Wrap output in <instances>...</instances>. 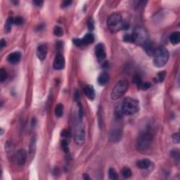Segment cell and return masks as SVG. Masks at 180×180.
Instances as JSON below:
<instances>
[{
  "label": "cell",
  "mask_w": 180,
  "mask_h": 180,
  "mask_svg": "<svg viewBox=\"0 0 180 180\" xmlns=\"http://www.w3.org/2000/svg\"><path fill=\"white\" fill-rule=\"evenodd\" d=\"M153 135L148 131H143L140 134L137 141V148L139 151H146L151 147Z\"/></svg>",
  "instance_id": "obj_1"
},
{
  "label": "cell",
  "mask_w": 180,
  "mask_h": 180,
  "mask_svg": "<svg viewBox=\"0 0 180 180\" xmlns=\"http://www.w3.org/2000/svg\"><path fill=\"white\" fill-rule=\"evenodd\" d=\"M154 65L158 68H161L166 65L169 59V52L164 47H159L156 49L154 55Z\"/></svg>",
  "instance_id": "obj_2"
},
{
  "label": "cell",
  "mask_w": 180,
  "mask_h": 180,
  "mask_svg": "<svg viewBox=\"0 0 180 180\" xmlns=\"http://www.w3.org/2000/svg\"><path fill=\"white\" fill-rule=\"evenodd\" d=\"M107 25L109 30L112 33H116L118 31L126 28L125 23H123L122 16L120 14L114 13L108 17Z\"/></svg>",
  "instance_id": "obj_3"
},
{
  "label": "cell",
  "mask_w": 180,
  "mask_h": 180,
  "mask_svg": "<svg viewBox=\"0 0 180 180\" xmlns=\"http://www.w3.org/2000/svg\"><path fill=\"white\" fill-rule=\"evenodd\" d=\"M139 103L135 99L132 98L127 97L124 99L122 106H121V110L123 114L126 116H132V115L137 113L139 111Z\"/></svg>",
  "instance_id": "obj_4"
},
{
  "label": "cell",
  "mask_w": 180,
  "mask_h": 180,
  "mask_svg": "<svg viewBox=\"0 0 180 180\" xmlns=\"http://www.w3.org/2000/svg\"><path fill=\"white\" fill-rule=\"evenodd\" d=\"M128 82L125 79H122L116 84L110 92V98L112 100H118L123 97L128 89Z\"/></svg>",
  "instance_id": "obj_5"
},
{
  "label": "cell",
  "mask_w": 180,
  "mask_h": 180,
  "mask_svg": "<svg viewBox=\"0 0 180 180\" xmlns=\"http://www.w3.org/2000/svg\"><path fill=\"white\" fill-rule=\"evenodd\" d=\"M132 42L139 46H143L148 40L147 32L141 27H137L132 33Z\"/></svg>",
  "instance_id": "obj_6"
},
{
  "label": "cell",
  "mask_w": 180,
  "mask_h": 180,
  "mask_svg": "<svg viewBox=\"0 0 180 180\" xmlns=\"http://www.w3.org/2000/svg\"><path fill=\"white\" fill-rule=\"evenodd\" d=\"M82 118H79L75 125V130L74 139L77 145L81 146L85 142V127L81 121Z\"/></svg>",
  "instance_id": "obj_7"
},
{
  "label": "cell",
  "mask_w": 180,
  "mask_h": 180,
  "mask_svg": "<svg viewBox=\"0 0 180 180\" xmlns=\"http://www.w3.org/2000/svg\"><path fill=\"white\" fill-rule=\"evenodd\" d=\"M95 42V36L92 33H88L85 35L81 39H73V42L77 47H82V46H87Z\"/></svg>",
  "instance_id": "obj_8"
},
{
  "label": "cell",
  "mask_w": 180,
  "mask_h": 180,
  "mask_svg": "<svg viewBox=\"0 0 180 180\" xmlns=\"http://www.w3.org/2000/svg\"><path fill=\"white\" fill-rule=\"evenodd\" d=\"M95 54L99 63H103L106 58V48L103 44L99 43L95 47Z\"/></svg>",
  "instance_id": "obj_9"
},
{
  "label": "cell",
  "mask_w": 180,
  "mask_h": 180,
  "mask_svg": "<svg viewBox=\"0 0 180 180\" xmlns=\"http://www.w3.org/2000/svg\"><path fill=\"white\" fill-rule=\"evenodd\" d=\"M65 58L61 54H57L54 60L53 66L55 70H63L65 67Z\"/></svg>",
  "instance_id": "obj_10"
},
{
  "label": "cell",
  "mask_w": 180,
  "mask_h": 180,
  "mask_svg": "<svg viewBox=\"0 0 180 180\" xmlns=\"http://www.w3.org/2000/svg\"><path fill=\"white\" fill-rule=\"evenodd\" d=\"M122 137V129L116 127L113 128L110 132L109 139L112 142H118Z\"/></svg>",
  "instance_id": "obj_11"
},
{
  "label": "cell",
  "mask_w": 180,
  "mask_h": 180,
  "mask_svg": "<svg viewBox=\"0 0 180 180\" xmlns=\"http://www.w3.org/2000/svg\"><path fill=\"white\" fill-rule=\"evenodd\" d=\"M16 162L18 165H23L27 160V152L24 149L18 150L15 155Z\"/></svg>",
  "instance_id": "obj_12"
},
{
  "label": "cell",
  "mask_w": 180,
  "mask_h": 180,
  "mask_svg": "<svg viewBox=\"0 0 180 180\" xmlns=\"http://www.w3.org/2000/svg\"><path fill=\"white\" fill-rule=\"evenodd\" d=\"M47 54V47L45 45H40L37 48V56L39 60L44 61Z\"/></svg>",
  "instance_id": "obj_13"
},
{
  "label": "cell",
  "mask_w": 180,
  "mask_h": 180,
  "mask_svg": "<svg viewBox=\"0 0 180 180\" xmlns=\"http://www.w3.org/2000/svg\"><path fill=\"white\" fill-rule=\"evenodd\" d=\"M20 58H21V54H20V52L15 51L12 52L8 56L7 60L11 64H16L20 61Z\"/></svg>",
  "instance_id": "obj_14"
},
{
  "label": "cell",
  "mask_w": 180,
  "mask_h": 180,
  "mask_svg": "<svg viewBox=\"0 0 180 180\" xmlns=\"http://www.w3.org/2000/svg\"><path fill=\"white\" fill-rule=\"evenodd\" d=\"M84 93L89 100H94L95 98V91L92 85H87L84 88Z\"/></svg>",
  "instance_id": "obj_15"
},
{
  "label": "cell",
  "mask_w": 180,
  "mask_h": 180,
  "mask_svg": "<svg viewBox=\"0 0 180 180\" xmlns=\"http://www.w3.org/2000/svg\"><path fill=\"white\" fill-rule=\"evenodd\" d=\"M142 47H143L144 51H145L146 53L147 54L148 56H152L154 55L155 50H156V48L154 47V43H152L151 41L148 40L143 46H142Z\"/></svg>",
  "instance_id": "obj_16"
},
{
  "label": "cell",
  "mask_w": 180,
  "mask_h": 180,
  "mask_svg": "<svg viewBox=\"0 0 180 180\" xmlns=\"http://www.w3.org/2000/svg\"><path fill=\"white\" fill-rule=\"evenodd\" d=\"M151 161L148 159H142V160H138L137 163V166L139 169H148L151 165Z\"/></svg>",
  "instance_id": "obj_17"
},
{
  "label": "cell",
  "mask_w": 180,
  "mask_h": 180,
  "mask_svg": "<svg viewBox=\"0 0 180 180\" xmlns=\"http://www.w3.org/2000/svg\"><path fill=\"white\" fill-rule=\"evenodd\" d=\"M109 75L106 73H102L98 77L97 81L100 85H106L109 81Z\"/></svg>",
  "instance_id": "obj_18"
},
{
  "label": "cell",
  "mask_w": 180,
  "mask_h": 180,
  "mask_svg": "<svg viewBox=\"0 0 180 180\" xmlns=\"http://www.w3.org/2000/svg\"><path fill=\"white\" fill-rule=\"evenodd\" d=\"M36 144H37L36 137H33L30 140V146H29V154H30V156L32 158L34 157L35 151H36Z\"/></svg>",
  "instance_id": "obj_19"
},
{
  "label": "cell",
  "mask_w": 180,
  "mask_h": 180,
  "mask_svg": "<svg viewBox=\"0 0 180 180\" xmlns=\"http://www.w3.org/2000/svg\"><path fill=\"white\" fill-rule=\"evenodd\" d=\"M169 41L173 45H176L179 43L180 42V34L179 32H175L172 33L169 36Z\"/></svg>",
  "instance_id": "obj_20"
},
{
  "label": "cell",
  "mask_w": 180,
  "mask_h": 180,
  "mask_svg": "<svg viewBox=\"0 0 180 180\" xmlns=\"http://www.w3.org/2000/svg\"><path fill=\"white\" fill-rule=\"evenodd\" d=\"M14 24V18L13 17H9L5 23V32L9 33L11 32L12 25Z\"/></svg>",
  "instance_id": "obj_21"
},
{
  "label": "cell",
  "mask_w": 180,
  "mask_h": 180,
  "mask_svg": "<svg viewBox=\"0 0 180 180\" xmlns=\"http://www.w3.org/2000/svg\"><path fill=\"white\" fill-rule=\"evenodd\" d=\"M64 107L62 104H58L55 108V115L58 118H61L64 114Z\"/></svg>",
  "instance_id": "obj_22"
},
{
  "label": "cell",
  "mask_w": 180,
  "mask_h": 180,
  "mask_svg": "<svg viewBox=\"0 0 180 180\" xmlns=\"http://www.w3.org/2000/svg\"><path fill=\"white\" fill-rule=\"evenodd\" d=\"M132 172L130 168L127 167H123L122 169V175L123 177L125 179H128V178L132 177Z\"/></svg>",
  "instance_id": "obj_23"
},
{
  "label": "cell",
  "mask_w": 180,
  "mask_h": 180,
  "mask_svg": "<svg viewBox=\"0 0 180 180\" xmlns=\"http://www.w3.org/2000/svg\"><path fill=\"white\" fill-rule=\"evenodd\" d=\"M165 76H166V71H161V72L158 73L156 78H154V80L156 82H162L164 81Z\"/></svg>",
  "instance_id": "obj_24"
},
{
  "label": "cell",
  "mask_w": 180,
  "mask_h": 180,
  "mask_svg": "<svg viewBox=\"0 0 180 180\" xmlns=\"http://www.w3.org/2000/svg\"><path fill=\"white\" fill-rule=\"evenodd\" d=\"M108 177L110 179L112 180H116L118 179V175L116 169L114 168H110L108 170Z\"/></svg>",
  "instance_id": "obj_25"
},
{
  "label": "cell",
  "mask_w": 180,
  "mask_h": 180,
  "mask_svg": "<svg viewBox=\"0 0 180 180\" xmlns=\"http://www.w3.org/2000/svg\"><path fill=\"white\" fill-rule=\"evenodd\" d=\"M8 78V73L5 68H1L0 70V81L1 82H4L7 80Z\"/></svg>",
  "instance_id": "obj_26"
},
{
  "label": "cell",
  "mask_w": 180,
  "mask_h": 180,
  "mask_svg": "<svg viewBox=\"0 0 180 180\" xmlns=\"http://www.w3.org/2000/svg\"><path fill=\"white\" fill-rule=\"evenodd\" d=\"M54 34L57 37H61L64 35V30L61 27L56 26L54 29Z\"/></svg>",
  "instance_id": "obj_27"
},
{
  "label": "cell",
  "mask_w": 180,
  "mask_h": 180,
  "mask_svg": "<svg viewBox=\"0 0 180 180\" xmlns=\"http://www.w3.org/2000/svg\"><path fill=\"white\" fill-rule=\"evenodd\" d=\"M133 82H134V83H135L136 85H137L138 86V87H139L140 86H141V83H142V81H141V77H140L139 75H135V76L134 77Z\"/></svg>",
  "instance_id": "obj_28"
},
{
  "label": "cell",
  "mask_w": 180,
  "mask_h": 180,
  "mask_svg": "<svg viewBox=\"0 0 180 180\" xmlns=\"http://www.w3.org/2000/svg\"><path fill=\"white\" fill-rule=\"evenodd\" d=\"M87 27L90 31H92L95 28V23H94V20L92 18H89V20H87Z\"/></svg>",
  "instance_id": "obj_29"
},
{
  "label": "cell",
  "mask_w": 180,
  "mask_h": 180,
  "mask_svg": "<svg viewBox=\"0 0 180 180\" xmlns=\"http://www.w3.org/2000/svg\"><path fill=\"white\" fill-rule=\"evenodd\" d=\"M151 85L150 82H142L139 88L143 90H147L151 87Z\"/></svg>",
  "instance_id": "obj_30"
},
{
  "label": "cell",
  "mask_w": 180,
  "mask_h": 180,
  "mask_svg": "<svg viewBox=\"0 0 180 180\" xmlns=\"http://www.w3.org/2000/svg\"><path fill=\"white\" fill-rule=\"evenodd\" d=\"M123 40L127 42H132V34H125L123 36Z\"/></svg>",
  "instance_id": "obj_31"
},
{
  "label": "cell",
  "mask_w": 180,
  "mask_h": 180,
  "mask_svg": "<svg viewBox=\"0 0 180 180\" xmlns=\"http://www.w3.org/2000/svg\"><path fill=\"white\" fill-rule=\"evenodd\" d=\"M23 18L20 17V16H18V17L14 18V24L16 25H21L23 23Z\"/></svg>",
  "instance_id": "obj_32"
},
{
  "label": "cell",
  "mask_w": 180,
  "mask_h": 180,
  "mask_svg": "<svg viewBox=\"0 0 180 180\" xmlns=\"http://www.w3.org/2000/svg\"><path fill=\"white\" fill-rule=\"evenodd\" d=\"M173 139H174V141L175 142V143L177 144H179V134L178 133H176L175 135H173Z\"/></svg>",
  "instance_id": "obj_33"
},
{
  "label": "cell",
  "mask_w": 180,
  "mask_h": 180,
  "mask_svg": "<svg viewBox=\"0 0 180 180\" xmlns=\"http://www.w3.org/2000/svg\"><path fill=\"white\" fill-rule=\"evenodd\" d=\"M72 4V1H64L61 4V8H66L68 6H70Z\"/></svg>",
  "instance_id": "obj_34"
},
{
  "label": "cell",
  "mask_w": 180,
  "mask_h": 180,
  "mask_svg": "<svg viewBox=\"0 0 180 180\" xmlns=\"http://www.w3.org/2000/svg\"><path fill=\"white\" fill-rule=\"evenodd\" d=\"M43 1H41V0H35V1L33 2V5L36 6V7H41L43 5Z\"/></svg>",
  "instance_id": "obj_35"
},
{
  "label": "cell",
  "mask_w": 180,
  "mask_h": 180,
  "mask_svg": "<svg viewBox=\"0 0 180 180\" xmlns=\"http://www.w3.org/2000/svg\"><path fill=\"white\" fill-rule=\"evenodd\" d=\"M6 45H7V43H6L5 40L4 39H2L1 40V43H0V45H1V49H2L4 47H5Z\"/></svg>",
  "instance_id": "obj_36"
},
{
  "label": "cell",
  "mask_w": 180,
  "mask_h": 180,
  "mask_svg": "<svg viewBox=\"0 0 180 180\" xmlns=\"http://www.w3.org/2000/svg\"><path fill=\"white\" fill-rule=\"evenodd\" d=\"M68 135H69V133H68V132L67 131V130H64L61 132V136H62V137H68Z\"/></svg>",
  "instance_id": "obj_37"
},
{
  "label": "cell",
  "mask_w": 180,
  "mask_h": 180,
  "mask_svg": "<svg viewBox=\"0 0 180 180\" xmlns=\"http://www.w3.org/2000/svg\"><path fill=\"white\" fill-rule=\"evenodd\" d=\"M79 93L78 92H77L76 94H75V100H79Z\"/></svg>",
  "instance_id": "obj_38"
},
{
  "label": "cell",
  "mask_w": 180,
  "mask_h": 180,
  "mask_svg": "<svg viewBox=\"0 0 180 180\" xmlns=\"http://www.w3.org/2000/svg\"><path fill=\"white\" fill-rule=\"evenodd\" d=\"M83 178L85 179H90V177L88 176L87 174H84L83 175Z\"/></svg>",
  "instance_id": "obj_39"
}]
</instances>
